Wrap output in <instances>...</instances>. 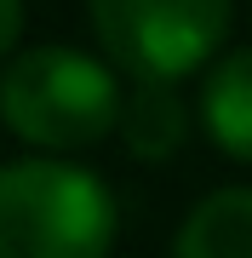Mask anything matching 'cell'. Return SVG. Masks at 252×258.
Returning a JSON list of instances; mask_svg holds the SVG:
<instances>
[{
	"instance_id": "6",
	"label": "cell",
	"mask_w": 252,
	"mask_h": 258,
	"mask_svg": "<svg viewBox=\"0 0 252 258\" xmlns=\"http://www.w3.org/2000/svg\"><path fill=\"white\" fill-rule=\"evenodd\" d=\"M115 132L126 138V149L138 161H172L178 149H184L189 109H184V98H178L166 81H138L121 98V126Z\"/></svg>"
},
{
	"instance_id": "4",
	"label": "cell",
	"mask_w": 252,
	"mask_h": 258,
	"mask_svg": "<svg viewBox=\"0 0 252 258\" xmlns=\"http://www.w3.org/2000/svg\"><path fill=\"white\" fill-rule=\"evenodd\" d=\"M201 126L224 155L252 161V46L224 52L201 81Z\"/></svg>"
},
{
	"instance_id": "3",
	"label": "cell",
	"mask_w": 252,
	"mask_h": 258,
	"mask_svg": "<svg viewBox=\"0 0 252 258\" xmlns=\"http://www.w3.org/2000/svg\"><path fill=\"white\" fill-rule=\"evenodd\" d=\"M98 46L132 81H166L212 63L229 35V0H86Z\"/></svg>"
},
{
	"instance_id": "1",
	"label": "cell",
	"mask_w": 252,
	"mask_h": 258,
	"mask_svg": "<svg viewBox=\"0 0 252 258\" xmlns=\"http://www.w3.org/2000/svg\"><path fill=\"white\" fill-rule=\"evenodd\" d=\"M121 207L109 184L63 155L0 166V258H109Z\"/></svg>"
},
{
	"instance_id": "7",
	"label": "cell",
	"mask_w": 252,
	"mask_h": 258,
	"mask_svg": "<svg viewBox=\"0 0 252 258\" xmlns=\"http://www.w3.org/2000/svg\"><path fill=\"white\" fill-rule=\"evenodd\" d=\"M18 40H23V0H0V63L18 57Z\"/></svg>"
},
{
	"instance_id": "5",
	"label": "cell",
	"mask_w": 252,
	"mask_h": 258,
	"mask_svg": "<svg viewBox=\"0 0 252 258\" xmlns=\"http://www.w3.org/2000/svg\"><path fill=\"white\" fill-rule=\"evenodd\" d=\"M172 258H252V189H212L189 207Z\"/></svg>"
},
{
	"instance_id": "2",
	"label": "cell",
	"mask_w": 252,
	"mask_h": 258,
	"mask_svg": "<svg viewBox=\"0 0 252 258\" xmlns=\"http://www.w3.org/2000/svg\"><path fill=\"white\" fill-rule=\"evenodd\" d=\"M0 120L46 155L92 149L121 126V81L75 46H29L0 69Z\"/></svg>"
}]
</instances>
